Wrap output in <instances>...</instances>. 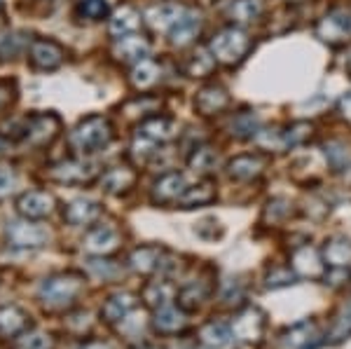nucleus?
<instances>
[{
  "instance_id": "f257e3e1",
  "label": "nucleus",
  "mask_w": 351,
  "mask_h": 349,
  "mask_svg": "<svg viewBox=\"0 0 351 349\" xmlns=\"http://www.w3.org/2000/svg\"><path fill=\"white\" fill-rule=\"evenodd\" d=\"M208 49L216 56V61L225 66H237L241 64L253 49V40L243 28L239 26H228L223 31H218L208 43Z\"/></svg>"
},
{
  "instance_id": "f03ea898",
  "label": "nucleus",
  "mask_w": 351,
  "mask_h": 349,
  "mask_svg": "<svg viewBox=\"0 0 351 349\" xmlns=\"http://www.w3.org/2000/svg\"><path fill=\"white\" fill-rule=\"evenodd\" d=\"M112 141V125L104 115H87L71 132V145L77 153H96Z\"/></svg>"
},
{
  "instance_id": "7ed1b4c3",
  "label": "nucleus",
  "mask_w": 351,
  "mask_h": 349,
  "mask_svg": "<svg viewBox=\"0 0 351 349\" xmlns=\"http://www.w3.org/2000/svg\"><path fill=\"white\" fill-rule=\"evenodd\" d=\"M61 120L56 112H33L24 122V141L36 148H45L59 136Z\"/></svg>"
},
{
  "instance_id": "20e7f679",
  "label": "nucleus",
  "mask_w": 351,
  "mask_h": 349,
  "mask_svg": "<svg viewBox=\"0 0 351 349\" xmlns=\"http://www.w3.org/2000/svg\"><path fill=\"white\" fill-rule=\"evenodd\" d=\"M66 59V49L49 38H36L28 47V64L36 71H56Z\"/></svg>"
},
{
  "instance_id": "39448f33",
  "label": "nucleus",
  "mask_w": 351,
  "mask_h": 349,
  "mask_svg": "<svg viewBox=\"0 0 351 349\" xmlns=\"http://www.w3.org/2000/svg\"><path fill=\"white\" fill-rule=\"evenodd\" d=\"M96 165L87 160H64L52 167L49 176L61 183H89L96 176Z\"/></svg>"
},
{
  "instance_id": "423d86ee",
  "label": "nucleus",
  "mask_w": 351,
  "mask_h": 349,
  "mask_svg": "<svg viewBox=\"0 0 351 349\" xmlns=\"http://www.w3.org/2000/svg\"><path fill=\"white\" fill-rule=\"evenodd\" d=\"M228 106H230V94L223 84H206L195 97V110L204 117L218 115V112H223Z\"/></svg>"
},
{
  "instance_id": "0eeeda50",
  "label": "nucleus",
  "mask_w": 351,
  "mask_h": 349,
  "mask_svg": "<svg viewBox=\"0 0 351 349\" xmlns=\"http://www.w3.org/2000/svg\"><path fill=\"white\" fill-rule=\"evenodd\" d=\"M316 36H319L324 43H330V45L342 43L344 38L351 36V14H347V12L326 14L324 19L319 21V26H316Z\"/></svg>"
},
{
  "instance_id": "6e6552de",
  "label": "nucleus",
  "mask_w": 351,
  "mask_h": 349,
  "mask_svg": "<svg viewBox=\"0 0 351 349\" xmlns=\"http://www.w3.org/2000/svg\"><path fill=\"white\" fill-rule=\"evenodd\" d=\"M199 31H202V12L199 10H185L180 14V19L173 24L171 31H169V40L176 47H185V45L195 43Z\"/></svg>"
},
{
  "instance_id": "1a4fd4ad",
  "label": "nucleus",
  "mask_w": 351,
  "mask_h": 349,
  "mask_svg": "<svg viewBox=\"0 0 351 349\" xmlns=\"http://www.w3.org/2000/svg\"><path fill=\"white\" fill-rule=\"evenodd\" d=\"M16 209H19L21 216L26 218H45L54 211V197L49 193H43V190H33V193H24L16 200Z\"/></svg>"
},
{
  "instance_id": "9d476101",
  "label": "nucleus",
  "mask_w": 351,
  "mask_h": 349,
  "mask_svg": "<svg viewBox=\"0 0 351 349\" xmlns=\"http://www.w3.org/2000/svg\"><path fill=\"white\" fill-rule=\"evenodd\" d=\"M150 52V43L141 36H122L117 38V43L112 45V56L122 64H138L141 59H145Z\"/></svg>"
},
{
  "instance_id": "9b49d317",
  "label": "nucleus",
  "mask_w": 351,
  "mask_h": 349,
  "mask_svg": "<svg viewBox=\"0 0 351 349\" xmlns=\"http://www.w3.org/2000/svg\"><path fill=\"white\" fill-rule=\"evenodd\" d=\"M138 132L141 136L155 141V143H164V141H173L178 136V122L164 115H150L138 125Z\"/></svg>"
},
{
  "instance_id": "f8f14e48",
  "label": "nucleus",
  "mask_w": 351,
  "mask_h": 349,
  "mask_svg": "<svg viewBox=\"0 0 351 349\" xmlns=\"http://www.w3.org/2000/svg\"><path fill=\"white\" fill-rule=\"evenodd\" d=\"M183 193H185L183 173L171 171L155 183V188H152V202L155 204H173V202H178L183 197Z\"/></svg>"
},
{
  "instance_id": "ddd939ff",
  "label": "nucleus",
  "mask_w": 351,
  "mask_h": 349,
  "mask_svg": "<svg viewBox=\"0 0 351 349\" xmlns=\"http://www.w3.org/2000/svg\"><path fill=\"white\" fill-rule=\"evenodd\" d=\"M225 16L232 21L234 26H243L256 21L265 10L263 0H228L225 3Z\"/></svg>"
},
{
  "instance_id": "4468645a",
  "label": "nucleus",
  "mask_w": 351,
  "mask_h": 349,
  "mask_svg": "<svg viewBox=\"0 0 351 349\" xmlns=\"http://www.w3.org/2000/svg\"><path fill=\"white\" fill-rule=\"evenodd\" d=\"M141 21H143V16H141L138 10H136L132 3H124L122 8H117L110 16V36H115V38L132 36V33H136L141 28Z\"/></svg>"
},
{
  "instance_id": "2eb2a0df",
  "label": "nucleus",
  "mask_w": 351,
  "mask_h": 349,
  "mask_svg": "<svg viewBox=\"0 0 351 349\" xmlns=\"http://www.w3.org/2000/svg\"><path fill=\"white\" fill-rule=\"evenodd\" d=\"M265 167H267V160L263 155H239L228 162V176L237 181H251L263 173Z\"/></svg>"
},
{
  "instance_id": "dca6fc26",
  "label": "nucleus",
  "mask_w": 351,
  "mask_h": 349,
  "mask_svg": "<svg viewBox=\"0 0 351 349\" xmlns=\"http://www.w3.org/2000/svg\"><path fill=\"white\" fill-rule=\"evenodd\" d=\"M162 77V66L160 61L155 59H141L138 64H134L132 73H129V82H132L134 89H150L160 82Z\"/></svg>"
},
{
  "instance_id": "f3484780",
  "label": "nucleus",
  "mask_w": 351,
  "mask_h": 349,
  "mask_svg": "<svg viewBox=\"0 0 351 349\" xmlns=\"http://www.w3.org/2000/svg\"><path fill=\"white\" fill-rule=\"evenodd\" d=\"M185 12V8L176 3H162V5H152L145 12V21L155 28V31H171L176 21L180 19V14Z\"/></svg>"
},
{
  "instance_id": "a211bd4d",
  "label": "nucleus",
  "mask_w": 351,
  "mask_h": 349,
  "mask_svg": "<svg viewBox=\"0 0 351 349\" xmlns=\"http://www.w3.org/2000/svg\"><path fill=\"white\" fill-rule=\"evenodd\" d=\"M8 237L14 246H40L47 239V232L36 223H12L8 228Z\"/></svg>"
},
{
  "instance_id": "6ab92c4d",
  "label": "nucleus",
  "mask_w": 351,
  "mask_h": 349,
  "mask_svg": "<svg viewBox=\"0 0 351 349\" xmlns=\"http://www.w3.org/2000/svg\"><path fill=\"white\" fill-rule=\"evenodd\" d=\"M101 216V206L94 200H75L66 206L64 218L71 225H89Z\"/></svg>"
},
{
  "instance_id": "aec40b11",
  "label": "nucleus",
  "mask_w": 351,
  "mask_h": 349,
  "mask_svg": "<svg viewBox=\"0 0 351 349\" xmlns=\"http://www.w3.org/2000/svg\"><path fill=\"white\" fill-rule=\"evenodd\" d=\"M101 183H104L106 193L122 195V193H127V190L136 183V171H134L132 167H112V169H108V171L104 173Z\"/></svg>"
},
{
  "instance_id": "412c9836",
  "label": "nucleus",
  "mask_w": 351,
  "mask_h": 349,
  "mask_svg": "<svg viewBox=\"0 0 351 349\" xmlns=\"http://www.w3.org/2000/svg\"><path fill=\"white\" fill-rule=\"evenodd\" d=\"M120 241V232H117L112 225H99V228L89 230L87 239H84V246L94 253H108L117 246Z\"/></svg>"
},
{
  "instance_id": "4be33fe9",
  "label": "nucleus",
  "mask_w": 351,
  "mask_h": 349,
  "mask_svg": "<svg viewBox=\"0 0 351 349\" xmlns=\"http://www.w3.org/2000/svg\"><path fill=\"white\" fill-rule=\"evenodd\" d=\"M216 200V183L213 181H202L192 188H185L183 197L178 200V204L183 209H192V206H204V204H211Z\"/></svg>"
},
{
  "instance_id": "5701e85b",
  "label": "nucleus",
  "mask_w": 351,
  "mask_h": 349,
  "mask_svg": "<svg viewBox=\"0 0 351 349\" xmlns=\"http://www.w3.org/2000/svg\"><path fill=\"white\" fill-rule=\"evenodd\" d=\"M185 71H188L190 77H199V80L208 77L216 71V56H213L211 49H197L185 64Z\"/></svg>"
},
{
  "instance_id": "b1692460",
  "label": "nucleus",
  "mask_w": 351,
  "mask_h": 349,
  "mask_svg": "<svg viewBox=\"0 0 351 349\" xmlns=\"http://www.w3.org/2000/svg\"><path fill=\"white\" fill-rule=\"evenodd\" d=\"M110 14L108 0H77L75 16L84 21H104Z\"/></svg>"
},
{
  "instance_id": "393cba45",
  "label": "nucleus",
  "mask_w": 351,
  "mask_h": 349,
  "mask_svg": "<svg viewBox=\"0 0 351 349\" xmlns=\"http://www.w3.org/2000/svg\"><path fill=\"white\" fill-rule=\"evenodd\" d=\"M162 106V101L160 99H155V97H148V94H141V97H136L132 101H127L124 104V115H129V117H150L152 112H155L157 108Z\"/></svg>"
},
{
  "instance_id": "a878e982",
  "label": "nucleus",
  "mask_w": 351,
  "mask_h": 349,
  "mask_svg": "<svg viewBox=\"0 0 351 349\" xmlns=\"http://www.w3.org/2000/svg\"><path fill=\"white\" fill-rule=\"evenodd\" d=\"M160 258H162V251L157 246H141L132 253V263L136 269H143V272H150L160 265Z\"/></svg>"
},
{
  "instance_id": "bb28decb",
  "label": "nucleus",
  "mask_w": 351,
  "mask_h": 349,
  "mask_svg": "<svg viewBox=\"0 0 351 349\" xmlns=\"http://www.w3.org/2000/svg\"><path fill=\"white\" fill-rule=\"evenodd\" d=\"M188 162H190V167L195 169V171L206 173V171H211V169L216 167L218 155H216V150L208 148V145H199V148L192 150V155H190Z\"/></svg>"
},
{
  "instance_id": "cd10ccee",
  "label": "nucleus",
  "mask_w": 351,
  "mask_h": 349,
  "mask_svg": "<svg viewBox=\"0 0 351 349\" xmlns=\"http://www.w3.org/2000/svg\"><path fill=\"white\" fill-rule=\"evenodd\" d=\"M326 258L330 265H347L351 261V241L332 239L330 244H326Z\"/></svg>"
},
{
  "instance_id": "c85d7f7f",
  "label": "nucleus",
  "mask_w": 351,
  "mask_h": 349,
  "mask_svg": "<svg viewBox=\"0 0 351 349\" xmlns=\"http://www.w3.org/2000/svg\"><path fill=\"white\" fill-rule=\"evenodd\" d=\"M311 134H314V125H311V122H293V125L284 132L286 148H293V145L304 143Z\"/></svg>"
},
{
  "instance_id": "c756f323",
  "label": "nucleus",
  "mask_w": 351,
  "mask_h": 349,
  "mask_svg": "<svg viewBox=\"0 0 351 349\" xmlns=\"http://www.w3.org/2000/svg\"><path fill=\"white\" fill-rule=\"evenodd\" d=\"M75 281L66 279V277H59V279H49L47 284H45V293H47L52 300L56 298H64V296H71L73 291H75Z\"/></svg>"
},
{
  "instance_id": "7c9ffc66",
  "label": "nucleus",
  "mask_w": 351,
  "mask_h": 349,
  "mask_svg": "<svg viewBox=\"0 0 351 349\" xmlns=\"http://www.w3.org/2000/svg\"><path fill=\"white\" fill-rule=\"evenodd\" d=\"M243 134V136H253L258 134V125H256V115H239L234 122H232V134Z\"/></svg>"
},
{
  "instance_id": "2f4dec72",
  "label": "nucleus",
  "mask_w": 351,
  "mask_h": 349,
  "mask_svg": "<svg viewBox=\"0 0 351 349\" xmlns=\"http://www.w3.org/2000/svg\"><path fill=\"white\" fill-rule=\"evenodd\" d=\"M19 47H21V40L16 36H5V38H0V56L3 59H12V56L19 52Z\"/></svg>"
},
{
  "instance_id": "473e14b6",
  "label": "nucleus",
  "mask_w": 351,
  "mask_h": 349,
  "mask_svg": "<svg viewBox=\"0 0 351 349\" xmlns=\"http://www.w3.org/2000/svg\"><path fill=\"white\" fill-rule=\"evenodd\" d=\"M16 97V89H14V82H0V112H3L5 108H8L10 104L14 101Z\"/></svg>"
},
{
  "instance_id": "72a5a7b5",
  "label": "nucleus",
  "mask_w": 351,
  "mask_h": 349,
  "mask_svg": "<svg viewBox=\"0 0 351 349\" xmlns=\"http://www.w3.org/2000/svg\"><path fill=\"white\" fill-rule=\"evenodd\" d=\"M208 330H211V337H206V342L208 345H216V347H220V345H225L228 342V328L225 326H216V324H211L208 326Z\"/></svg>"
},
{
  "instance_id": "f704fd0d",
  "label": "nucleus",
  "mask_w": 351,
  "mask_h": 349,
  "mask_svg": "<svg viewBox=\"0 0 351 349\" xmlns=\"http://www.w3.org/2000/svg\"><path fill=\"white\" fill-rule=\"evenodd\" d=\"M14 173H12V169H8V167H0V193H8L10 188L14 185Z\"/></svg>"
},
{
  "instance_id": "c9c22d12",
  "label": "nucleus",
  "mask_w": 351,
  "mask_h": 349,
  "mask_svg": "<svg viewBox=\"0 0 351 349\" xmlns=\"http://www.w3.org/2000/svg\"><path fill=\"white\" fill-rule=\"evenodd\" d=\"M339 112L351 122V94H344V97L339 99Z\"/></svg>"
},
{
  "instance_id": "e433bc0d",
  "label": "nucleus",
  "mask_w": 351,
  "mask_h": 349,
  "mask_svg": "<svg viewBox=\"0 0 351 349\" xmlns=\"http://www.w3.org/2000/svg\"><path fill=\"white\" fill-rule=\"evenodd\" d=\"M0 8H3V5H0Z\"/></svg>"
}]
</instances>
